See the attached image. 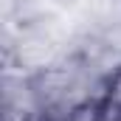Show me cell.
I'll use <instances>...</instances> for the list:
<instances>
[{
    "label": "cell",
    "mask_w": 121,
    "mask_h": 121,
    "mask_svg": "<svg viewBox=\"0 0 121 121\" xmlns=\"http://www.w3.org/2000/svg\"><path fill=\"white\" fill-rule=\"evenodd\" d=\"M99 96H101V107H104L107 121H121V65L107 73Z\"/></svg>",
    "instance_id": "cell-1"
},
{
    "label": "cell",
    "mask_w": 121,
    "mask_h": 121,
    "mask_svg": "<svg viewBox=\"0 0 121 121\" xmlns=\"http://www.w3.org/2000/svg\"><path fill=\"white\" fill-rule=\"evenodd\" d=\"M70 121H107L104 107H101V96H87L79 99L76 104H70Z\"/></svg>",
    "instance_id": "cell-2"
}]
</instances>
